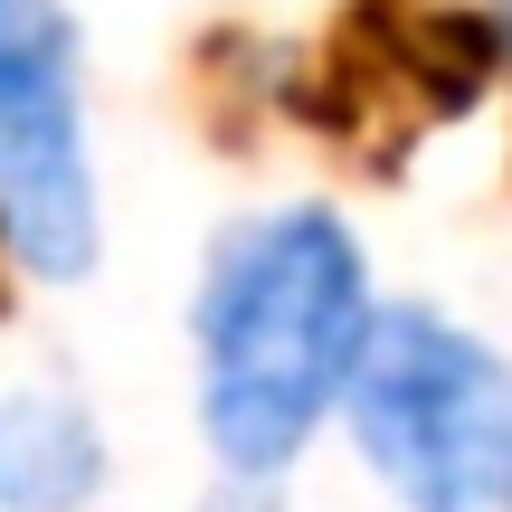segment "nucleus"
<instances>
[{"label":"nucleus","instance_id":"1","mask_svg":"<svg viewBox=\"0 0 512 512\" xmlns=\"http://www.w3.org/2000/svg\"><path fill=\"white\" fill-rule=\"evenodd\" d=\"M370 266L332 209H266L228 228L190 304L200 342V427L228 484H275L304 437L342 408L370 332Z\"/></svg>","mask_w":512,"mask_h":512},{"label":"nucleus","instance_id":"2","mask_svg":"<svg viewBox=\"0 0 512 512\" xmlns=\"http://www.w3.org/2000/svg\"><path fill=\"white\" fill-rule=\"evenodd\" d=\"M342 418L408 512H512V361L446 313H370Z\"/></svg>","mask_w":512,"mask_h":512},{"label":"nucleus","instance_id":"3","mask_svg":"<svg viewBox=\"0 0 512 512\" xmlns=\"http://www.w3.org/2000/svg\"><path fill=\"white\" fill-rule=\"evenodd\" d=\"M0 247L38 285H76L105 247L86 114H76V48L57 10L0 19Z\"/></svg>","mask_w":512,"mask_h":512},{"label":"nucleus","instance_id":"4","mask_svg":"<svg viewBox=\"0 0 512 512\" xmlns=\"http://www.w3.org/2000/svg\"><path fill=\"white\" fill-rule=\"evenodd\" d=\"M105 484V437L76 399H19L0 418V512H86Z\"/></svg>","mask_w":512,"mask_h":512},{"label":"nucleus","instance_id":"5","mask_svg":"<svg viewBox=\"0 0 512 512\" xmlns=\"http://www.w3.org/2000/svg\"><path fill=\"white\" fill-rule=\"evenodd\" d=\"M0 19H10V0H0Z\"/></svg>","mask_w":512,"mask_h":512}]
</instances>
